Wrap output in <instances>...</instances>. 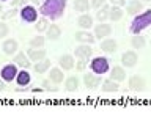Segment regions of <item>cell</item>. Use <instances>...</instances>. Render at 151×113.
I'll return each instance as SVG.
<instances>
[{"label":"cell","instance_id":"obj_36","mask_svg":"<svg viewBox=\"0 0 151 113\" xmlns=\"http://www.w3.org/2000/svg\"><path fill=\"white\" fill-rule=\"evenodd\" d=\"M27 0H13V6H25Z\"/></svg>","mask_w":151,"mask_h":113},{"label":"cell","instance_id":"obj_29","mask_svg":"<svg viewBox=\"0 0 151 113\" xmlns=\"http://www.w3.org/2000/svg\"><path fill=\"white\" fill-rule=\"evenodd\" d=\"M131 44L134 49H142V47L145 46V39L142 36H135V38H132L131 39Z\"/></svg>","mask_w":151,"mask_h":113},{"label":"cell","instance_id":"obj_7","mask_svg":"<svg viewBox=\"0 0 151 113\" xmlns=\"http://www.w3.org/2000/svg\"><path fill=\"white\" fill-rule=\"evenodd\" d=\"M129 88L132 91H142L145 88V79L140 75H132L129 79Z\"/></svg>","mask_w":151,"mask_h":113},{"label":"cell","instance_id":"obj_32","mask_svg":"<svg viewBox=\"0 0 151 113\" xmlns=\"http://www.w3.org/2000/svg\"><path fill=\"white\" fill-rule=\"evenodd\" d=\"M8 31H9V28H8V25L5 22H0V38H5L8 35Z\"/></svg>","mask_w":151,"mask_h":113},{"label":"cell","instance_id":"obj_24","mask_svg":"<svg viewBox=\"0 0 151 113\" xmlns=\"http://www.w3.org/2000/svg\"><path fill=\"white\" fill-rule=\"evenodd\" d=\"M90 6H91V3L88 2V0H76L74 2V8H76V11H79V13H87Z\"/></svg>","mask_w":151,"mask_h":113},{"label":"cell","instance_id":"obj_23","mask_svg":"<svg viewBox=\"0 0 151 113\" xmlns=\"http://www.w3.org/2000/svg\"><path fill=\"white\" fill-rule=\"evenodd\" d=\"M65 87L68 91H76V89L79 88V79L76 77V75H69L65 82Z\"/></svg>","mask_w":151,"mask_h":113},{"label":"cell","instance_id":"obj_5","mask_svg":"<svg viewBox=\"0 0 151 113\" xmlns=\"http://www.w3.org/2000/svg\"><path fill=\"white\" fill-rule=\"evenodd\" d=\"M21 17L25 22H35L36 17H38V11L33 6H24L22 11H21Z\"/></svg>","mask_w":151,"mask_h":113},{"label":"cell","instance_id":"obj_39","mask_svg":"<svg viewBox=\"0 0 151 113\" xmlns=\"http://www.w3.org/2000/svg\"><path fill=\"white\" fill-rule=\"evenodd\" d=\"M32 2H33V3H36V5H38V3H41V2H42V0H32Z\"/></svg>","mask_w":151,"mask_h":113},{"label":"cell","instance_id":"obj_3","mask_svg":"<svg viewBox=\"0 0 151 113\" xmlns=\"http://www.w3.org/2000/svg\"><path fill=\"white\" fill-rule=\"evenodd\" d=\"M90 66H91V71L94 74H106L109 71V60L104 58V56H98V58H94L91 63H90Z\"/></svg>","mask_w":151,"mask_h":113},{"label":"cell","instance_id":"obj_1","mask_svg":"<svg viewBox=\"0 0 151 113\" xmlns=\"http://www.w3.org/2000/svg\"><path fill=\"white\" fill-rule=\"evenodd\" d=\"M65 8H66V0H46L41 5L40 13L44 14L46 17L52 19V21H57L58 17L63 16Z\"/></svg>","mask_w":151,"mask_h":113},{"label":"cell","instance_id":"obj_14","mask_svg":"<svg viewBox=\"0 0 151 113\" xmlns=\"http://www.w3.org/2000/svg\"><path fill=\"white\" fill-rule=\"evenodd\" d=\"M28 58L33 60V61H40V60H42V58H46V50H42L41 47H40V49L32 47V49L28 50Z\"/></svg>","mask_w":151,"mask_h":113},{"label":"cell","instance_id":"obj_13","mask_svg":"<svg viewBox=\"0 0 151 113\" xmlns=\"http://www.w3.org/2000/svg\"><path fill=\"white\" fill-rule=\"evenodd\" d=\"M58 61H60V66L65 71H69V69H73L76 66V61L73 58V55H63V56H60Z\"/></svg>","mask_w":151,"mask_h":113},{"label":"cell","instance_id":"obj_17","mask_svg":"<svg viewBox=\"0 0 151 113\" xmlns=\"http://www.w3.org/2000/svg\"><path fill=\"white\" fill-rule=\"evenodd\" d=\"M118 88H120V85H118V82L113 79L102 82V91L104 93H115V91H118Z\"/></svg>","mask_w":151,"mask_h":113},{"label":"cell","instance_id":"obj_33","mask_svg":"<svg viewBox=\"0 0 151 113\" xmlns=\"http://www.w3.org/2000/svg\"><path fill=\"white\" fill-rule=\"evenodd\" d=\"M85 68H87V60L79 58V61L76 63V69H77V71H83Z\"/></svg>","mask_w":151,"mask_h":113},{"label":"cell","instance_id":"obj_18","mask_svg":"<svg viewBox=\"0 0 151 113\" xmlns=\"http://www.w3.org/2000/svg\"><path fill=\"white\" fill-rule=\"evenodd\" d=\"M76 39H77L79 42H83V44H93L94 36L90 35L88 31H77L76 33Z\"/></svg>","mask_w":151,"mask_h":113},{"label":"cell","instance_id":"obj_19","mask_svg":"<svg viewBox=\"0 0 151 113\" xmlns=\"http://www.w3.org/2000/svg\"><path fill=\"white\" fill-rule=\"evenodd\" d=\"M116 47H118L116 41H115V39H110V38H107V39H104V41L101 42V49H102L104 52H109V54L115 52Z\"/></svg>","mask_w":151,"mask_h":113},{"label":"cell","instance_id":"obj_4","mask_svg":"<svg viewBox=\"0 0 151 113\" xmlns=\"http://www.w3.org/2000/svg\"><path fill=\"white\" fill-rule=\"evenodd\" d=\"M0 75H2V79L5 80V82H13V79L17 77V69L14 64H6L3 66L2 72H0Z\"/></svg>","mask_w":151,"mask_h":113},{"label":"cell","instance_id":"obj_16","mask_svg":"<svg viewBox=\"0 0 151 113\" xmlns=\"http://www.w3.org/2000/svg\"><path fill=\"white\" fill-rule=\"evenodd\" d=\"M110 79L116 80V82H123V80L126 79L124 69H123L121 66H113V69H112V72H110Z\"/></svg>","mask_w":151,"mask_h":113},{"label":"cell","instance_id":"obj_2","mask_svg":"<svg viewBox=\"0 0 151 113\" xmlns=\"http://www.w3.org/2000/svg\"><path fill=\"white\" fill-rule=\"evenodd\" d=\"M150 25H151V9H146L145 13L135 16V19L132 21V25H131V31L134 35H139L142 30H145Z\"/></svg>","mask_w":151,"mask_h":113},{"label":"cell","instance_id":"obj_27","mask_svg":"<svg viewBox=\"0 0 151 113\" xmlns=\"http://www.w3.org/2000/svg\"><path fill=\"white\" fill-rule=\"evenodd\" d=\"M121 17H123V9L116 6V5H113V8H110V19L115 22V21H120Z\"/></svg>","mask_w":151,"mask_h":113},{"label":"cell","instance_id":"obj_38","mask_svg":"<svg viewBox=\"0 0 151 113\" xmlns=\"http://www.w3.org/2000/svg\"><path fill=\"white\" fill-rule=\"evenodd\" d=\"M3 89H5V80H3V82H0V91H3Z\"/></svg>","mask_w":151,"mask_h":113},{"label":"cell","instance_id":"obj_30","mask_svg":"<svg viewBox=\"0 0 151 113\" xmlns=\"http://www.w3.org/2000/svg\"><path fill=\"white\" fill-rule=\"evenodd\" d=\"M42 44H44V38L42 36H36V38H33V39L30 41V47H36V49L42 47Z\"/></svg>","mask_w":151,"mask_h":113},{"label":"cell","instance_id":"obj_41","mask_svg":"<svg viewBox=\"0 0 151 113\" xmlns=\"http://www.w3.org/2000/svg\"><path fill=\"white\" fill-rule=\"evenodd\" d=\"M145 2H151V0H145Z\"/></svg>","mask_w":151,"mask_h":113},{"label":"cell","instance_id":"obj_31","mask_svg":"<svg viewBox=\"0 0 151 113\" xmlns=\"http://www.w3.org/2000/svg\"><path fill=\"white\" fill-rule=\"evenodd\" d=\"M35 28H36L38 31H44V30H47V21H46V19H40V21L36 22Z\"/></svg>","mask_w":151,"mask_h":113},{"label":"cell","instance_id":"obj_22","mask_svg":"<svg viewBox=\"0 0 151 113\" xmlns=\"http://www.w3.org/2000/svg\"><path fill=\"white\" fill-rule=\"evenodd\" d=\"M49 68H50V60H47V58H42L35 64V71L38 74H44Z\"/></svg>","mask_w":151,"mask_h":113},{"label":"cell","instance_id":"obj_21","mask_svg":"<svg viewBox=\"0 0 151 113\" xmlns=\"http://www.w3.org/2000/svg\"><path fill=\"white\" fill-rule=\"evenodd\" d=\"M107 17H110V6L102 5V6L98 9V13H96V19H98L99 22H104Z\"/></svg>","mask_w":151,"mask_h":113},{"label":"cell","instance_id":"obj_28","mask_svg":"<svg viewBox=\"0 0 151 113\" xmlns=\"http://www.w3.org/2000/svg\"><path fill=\"white\" fill-rule=\"evenodd\" d=\"M127 13L129 14H137L142 9V3L137 2V0H132V2H129V5H127Z\"/></svg>","mask_w":151,"mask_h":113},{"label":"cell","instance_id":"obj_11","mask_svg":"<svg viewBox=\"0 0 151 113\" xmlns=\"http://www.w3.org/2000/svg\"><path fill=\"white\" fill-rule=\"evenodd\" d=\"M2 50H3L6 55H13V54H16V52H17V42L14 41V39H6V41H3V44H2Z\"/></svg>","mask_w":151,"mask_h":113},{"label":"cell","instance_id":"obj_20","mask_svg":"<svg viewBox=\"0 0 151 113\" xmlns=\"http://www.w3.org/2000/svg\"><path fill=\"white\" fill-rule=\"evenodd\" d=\"M77 25L80 28H91L93 27V17L91 16H88V14H82L79 19H77Z\"/></svg>","mask_w":151,"mask_h":113},{"label":"cell","instance_id":"obj_25","mask_svg":"<svg viewBox=\"0 0 151 113\" xmlns=\"http://www.w3.org/2000/svg\"><path fill=\"white\" fill-rule=\"evenodd\" d=\"M16 82L21 85V87H24V85H28V83H30V74H28L25 69L21 71V72H17Z\"/></svg>","mask_w":151,"mask_h":113},{"label":"cell","instance_id":"obj_12","mask_svg":"<svg viewBox=\"0 0 151 113\" xmlns=\"http://www.w3.org/2000/svg\"><path fill=\"white\" fill-rule=\"evenodd\" d=\"M13 63H16L17 66H21V68H24V69L30 68V60H28L27 56H25V54H22V52H19V54L14 55Z\"/></svg>","mask_w":151,"mask_h":113},{"label":"cell","instance_id":"obj_8","mask_svg":"<svg viewBox=\"0 0 151 113\" xmlns=\"http://www.w3.org/2000/svg\"><path fill=\"white\" fill-rule=\"evenodd\" d=\"M112 33V27L109 24H99V25L94 27V36L96 38H107Z\"/></svg>","mask_w":151,"mask_h":113},{"label":"cell","instance_id":"obj_6","mask_svg":"<svg viewBox=\"0 0 151 113\" xmlns=\"http://www.w3.org/2000/svg\"><path fill=\"white\" fill-rule=\"evenodd\" d=\"M121 63L124 64L126 68H132V66H135V63H137V54L134 50L124 52V54L121 55Z\"/></svg>","mask_w":151,"mask_h":113},{"label":"cell","instance_id":"obj_40","mask_svg":"<svg viewBox=\"0 0 151 113\" xmlns=\"http://www.w3.org/2000/svg\"><path fill=\"white\" fill-rule=\"evenodd\" d=\"M0 13H2V6H0Z\"/></svg>","mask_w":151,"mask_h":113},{"label":"cell","instance_id":"obj_9","mask_svg":"<svg viewBox=\"0 0 151 113\" xmlns=\"http://www.w3.org/2000/svg\"><path fill=\"white\" fill-rule=\"evenodd\" d=\"M83 83L87 88H98L101 85V77L94 74H87V75H83Z\"/></svg>","mask_w":151,"mask_h":113},{"label":"cell","instance_id":"obj_15","mask_svg":"<svg viewBox=\"0 0 151 113\" xmlns=\"http://www.w3.org/2000/svg\"><path fill=\"white\" fill-rule=\"evenodd\" d=\"M49 79H50V82H54V83H61L63 82V79H65V75H63V71L58 69V68H52L50 69V72H49Z\"/></svg>","mask_w":151,"mask_h":113},{"label":"cell","instance_id":"obj_35","mask_svg":"<svg viewBox=\"0 0 151 113\" xmlns=\"http://www.w3.org/2000/svg\"><path fill=\"white\" fill-rule=\"evenodd\" d=\"M106 3V0H91V6H94V8H101L102 5Z\"/></svg>","mask_w":151,"mask_h":113},{"label":"cell","instance_id":"obj_37","mask_svg":"<svg viewBox=\"0 0 151 113\" xmlns=\"http://www.w3.org/2000/svg\"><path fill=\"white\" fill-rule=\"evenodd\" d=\"M113 5H116V6H123V5L126 3V0H110Z\"/></svg>","mask_w":151,"mask_h":113},{"label":"cell","instance_id":"obj_10","mask_svg":"<svg viewBox=\"0 0 151 113\" xmlns=\"http://www.w3.org/2000/svg\"><path fill=\"white\" fill-rule=\"evenodd\" d=\"M91 54H93V49L88 44H82V46L76 47V56H79L82 60H88L91 56Z\"/></svg>","mask_w":151,"mask_h":113},{"label":"cell","instance_id":"obj_34","mask_svg":"<svg viewBox=\"0 0 151 113\" xmlns=\"http://www.w3.org/2000/svg\"><path fill=\"white\" fill-rule=\"evenodd\" d=\"M16 14H17V9H9V11H6V13H5L3 14V19H9V17H14V16H16Z\"/></svg>","mask_w":151,"mask_h":113},{"label":"cell","instance_id":"obj_26","mask_svg":"<svg viewBox=\"0 0 151 113\" xmlns=\"http://www.w3.org/2000/svg\"><path fill=\"white\" fill-rule=\"evenodd\" d=\"M61 35V30L58 25H50L47 28V38H50V39H58Z\"/></svg>","mask_w":151,"mask_h":113}]
</instances>
